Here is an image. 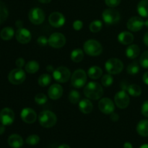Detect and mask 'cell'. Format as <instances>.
<instances>
[{
  "label": "cell",
  "instance_id": "cell-19",
  "mask_svg": "<svg viewBox=\"0 0 148 148\" xmlns=\"http://www.w3.org/2000/svg\"><path fill=\"white\" fill-rule=\"evenodd\" d=\"M8 144L12 148H21L23 145V139L21 136L13 134L9 137Z\"/></svg>",
  "mask_w": 148,
  "mask_h": 148
},
{
  "label": "cell",
  "instance_id": "cell-51",
  "mask_svg": "<svg viewBox=\"0 0 148 148\" xmlns=\"http://www.w3.org/2000/svg\"><path fill=\"white\" fill-rule=\"evenodd\" d=\"M39 2L42 3V4H49V3L51 2V0H38Z\"/></svg>",
  "mask_w": 148,
  "mask_h": 148
},
{
  "label": "cell",
  "instance_id": "cell-2",
  "mask_svg": "<svg viewBox=\"0 0 148 148\" xmlns=\"http://www.w3.org/2000/svg\"><path fill=\"white\" fill-rule=\"evenodd\" d=\"M39 124L44 128L53 127L57 121L56 114L51 111H43L38 116Z\"/></svg>",
  "mask_w": 148,
  "mask_h": 148
},
{
  "label": "cell",
  "instance_id": "cell-5",
  "mask_svg": "<svg viewBox=\"0 0 148 148\" xmlns=\"http://www.w3.org/2000/svg\"><path fill=\"white\" fill-rule=\"evenodd\" d=\"M87 82V74L83 69H77L71 77V83L76 88L84 87Z\"/></svg>",
  "mask_w": 148,
  "mask_h": 148
},
{
  "label": "cell",
  "instance_id": "cell-16",
  "mask_svg": "<svg viewBox=\"0 0 148 148\" xmlns=\"http://www.w3.org/2000/svg\"><path fill=\"white\" fill-rule=\"evenodd\" d=\"M22 120L27 124H33L36 121L37 114L31 108H25L22 110L20 114Z\"/></svg>",
  "mask_w": 148,
  "mask_h": 148
},
{
  "label": "cell",
  "instance_id": "cell-20",
  "mask_svg": "<svg viewBox=\"0 0 148 148\" xmlns=\"http://www.w3.org/2000/svg\"><path fill=\"white\" fill-rule=\"evenodd\" d=\"M118 40L123 45H130L134 41V36L128 31H123L118 36Z\"/></svg>",
  "mask_w": 148,
  "mask_h": 148
},
{
  "label": "cell",
  "instance_id": "cell-54",
  "mask_svg": "<svg viewBox=\"0 0 148 148\" xmlns=\"http://www.w3.org/2000/svg\"><path fill=\"white\" fill-rule=\"evenodd\" d=\"M145 25L146 27H147V28H148V20H146V21L145 22Z\"/></svg>",
  "mask_w": 148,
  "mask_h": 148
},
{
  "label": "cell",
  "instance_id": "cell-30",
  "mask_svg": "<svg viewBox=\"0 0 148 148\" xmlns=\"http://www.w3.org/2000/svg\"><path fill=\"white\" fill-rule=\"evenodd\" d=\"M51 82V77L49 74H43L40 75L38 79V83L41 87H46L50 85Z\"/></svg>",
  "mask_w": 148,
  "mask_h": 148
},
{
  "label": "cell",
  "instance_id": "cell-49",
  "mask_svg": "<svg viewBox=\"0 0 148 148\" xmlns=\"http://www.w3.org/2000/svg\"><path fill=\"white\" fill-rule=\"evenodd\" d=\"M124 148H133V146H132V145L131 144V143L127 142V143H124Z\"/></svg>",
  "mask_w": 148,
  "mask_h": 148
},
{
  "label": "cell",
  "instance_id": "cell-45",
  "mask_svg": "<svg viewBox=\"0 0 148 148\" xmlns=\"http://www.w3.org/2000/svg\"><path fill=\"white\" fill-rule=\"evenodd\" d=\"M143 79V82H144L146 85H148V72H145V73L144 74Z\"/></svg>",
  "mask_w": 148,
  "mask_h": 148
},
{
  "label": "cell",
  "instance_id": "cell-42",
  "mask_svg": "<svg viewBox=\"0 0 148 148\" xmlns=\"http://www.w3.org/2000/svg\"><path fill=\"white\" fill-rule=\"evenodd\" d=\"M83 27V23L81 20H75L73 23V28L75 30H80Z\"/></svg>",
  "mask_w": 148,
  "mask_h": 148
},
{
  "label": "cell",
  "instance_id": "cell-46",
  "mask_svg": "<svg viewBox=\"0 0 148 148\" xmlns=\"http://www.w3.org/2000/svg\"><path fill=\"white\" fill-rule=\"evenodd\" d=\"M143 42H144L145 44L146 45V46L148 47V32L145 34L144 38H143Z\"/></svg>",
  "mask_w": 148,
  "mask_h": 148
},
{
  "label": "cell",
  "instance_id": "cell-40",
  "mask_svg": "<svg viewBox=\"0 0 148 148\" xmlns=\"http://www.w3.org/2000/svg\"><path fill=\"white\" fill-rule=\"evenodd\" d=\"M37 43L40 46H45L47 45V43H49V38H47L46 36H41L40 37H38V38L37 39Z\"/></svg>",
  "mask_w": 148,
  "mask_h": 148
},
{
  "label": "cell",
  "instance_id": "cell-31",
  "mask_svg": "<svg viewBox=\"0 0 148 148\" xmlns=\"http://www.w3.org/2000/svg\"><path fill=\"white\" fill-rule=\"evenodd\" d=\"M9 15V12L5 4L0 1V24L4 23L7 19Z\"/></svg>",
  "mask_w": 148,
  "mask_h": 148
},
{
  "label": "cell",
  "instance_id": "cell-14",
  "mask_svg": "<svg viewBox=\"0 0 148 148\" xmlns=\"http://www.w3.org/2000/svg\"><path fill=\"white\" fill-rule=\"evenodd\" d=\"M65 17L63 14L58 12H54L50 14L49 17V24L53 27L59 28L63 26L65 23Z\"/></svg>",
  "mask_w": 148,
  "mask_h": 148
},
{
  "label": "cell",
  "instance_id": "cell-32",
  "mask_svg": "<svg viewBox=\"0 0 148 148\" xmlns=\"http://www.w3.org/2000/svg\"><path fill=\"white\" fill-rule=\"evenodd\" d=\"M127 72L130 75H135L140 72V66L137 61H134L127 66Z\"/></svg>",
  "mask_w": 148,
  "mask_h": 148
},
{
  "label": "cell",
  "instance_id": "cell-28",
  "mask_svg": "<svg viewBox=\"0 0 148 148\" xmlns=\"http://www.w3.org/2000/svg\"><path fill=\"white\" fill-rule=\"evenodd\" d=\"M39 67L40 66H39L38 62L32 60L27 62L25 64V71L30 74H34L38 71Z\"/></svg>",
  "mask_w": 148,
  "mask_h": 148
},
{
  "label": "cell",
  "instance_id": "cell-47",
  "mask_svg": "<svg viewBox=\"0 0 148 148\" xmlns=\"http://www.w3.org/2000/svg\"><path fill=\"white\" fill-rule=\"evenodd\" d=\"M15 25H16V26L18 27V28L23 27V21H21V20H17V21H16Z\"/></svg>",
  "mask_w": 148,
  "mask_h": 148
},
{
  "label": "cell",
  "instance_id": "cell-43",
  "mask_svg": "<svg viewBox=\"0 0 148 148\" xmlns=\"http://www.w3.org/2000/svg\"><path fill=\"white\" fill-rule=\"evenodd\" d=\"M16 66L18 68H22L25 65V60L23 58H18L15 62Z\"/></svg>",
  "mask_w": 148,
  "mask_h": 148
},
{
  "label": "cell",
  "instance_id": "cell-29",
  "mask_svg": "<svg viewBox=\"0 0 148 148\" xmlns=\"http://www.w3.org/2000/svg\"><path fill=\"white\" fill-rule=\"evenodd\" d=\"M127 90L129 93H130V95H131L132 96L138 97L142 94L141 88L138 85H136V84L130 85L129 86H127Z\"/></svg>",
  "mask_w": 148,
  "mask_h": 148
},
{
  "label": "cell",
  "instance_id": "cell-11",
  "mask_svg": "<svg viewBox=\"0 0 148 148\" xmlns=\"http://www.w3.org/2000/svg\"><path fill=\"white\" fill-rule=\"evenodd\" d=\"M66 43V38L60 33H54L49 38V45L55 49H60Z\"/></svg>",
  "mask_w": 148,
  "mask_h": 148
},
{
  "label": "cell",
  "instance_id": "cell-10",
  "mask_svg": "<svg viewBox=\"0 0 148 148\" xmlns=\"http://www.w3.org/2000/svg\"><path fill=\"white\" fill-rule=\"evenodd\" d=\"M114 101L118 108H121V109H124L128 107L130 102V98L127 92L122 90L116 94L115 97H114Z\"/></svg>",
  "mask_w": 148,
  "mask_h": 148
},
{
  "label": "cell",
  "instance_id": "cell-12",
  "mask_svg": "<svg viewBox=\"0 0 148 148\" xmlns=\"http://www.w3.org/2000/svg\"><path fill=\"white\" fill-rule=\"evenodd\" d=\"M14 113L11 108H4L0 111V122L4 126H10L14 122Z\"/></svg>",
  "mask_w": 148,
  "mask_h": 148
},
{
  "label": "cell",
  "instance_id": "cell-15",
  "mask_svg": "<svg viewBox=\"0 0 148 148\" xmlns=\"http://www.w3.org/2000/svg\"><path fill=\"white\" fill-rule=\"evenodd\" d=\"M15 37L19 43L26 44L31 40L32 35L30 30L24 28V27H21V28L17 29V30L16 31Z\"/></svg>",
  "mask_w": 148,
  "mask_h": 148
},
{
  "label": "cell",
  "instance_id": "cell-1",
  "mask_svg": "<svg viewBox=\"0 0 148 148\" xmlns=\"http://www.w3.org/2000/svg\"><path fill=\"white\" fill-rule=\"evenodd\" d=\"M84 94L88 99L98 100L103 95V87L99 83L90 82L84 88Z\"/></svg>",
  "mask_w": 148,
  "mask_h": 148
},
{
  "label": "cell",
  "instance_id": "cell-24",
  "mask_svg": "<svg viewBox=\"0 0 148 148\" xmlns=\"http://www.w3.org/2000/svg\"><path fill=\"white\" fill-rule=\"evenodd\" d=\"M88 75L90 78L92 79H99L103 75V70L100 66H92L89 68L88 71Z\"/></svg>",
  "mask_w": 148,
  "mask_h": 148
},
{
  "label": "cell",
  "instance_id": "cell-39",
  "mask_svg": "<svg viewBox=\"0 0 148 148\" xmlns=\"http://www.w3.org/2000/svg\"><path fill=\"white\" fill-rule=\"evenodd\" d=\"M121 1V0H105V2L108 7L113 8L119 5Z\"/></svg>",
  "mask_w": 148,
  "mask_h": 148
},
{
  "label": "cell",
  "instance_id": "cell-21",
  "mask_svg": "<svg viewBox=\"0 0 148 148\" xmlns=\"http://www.w3.org/2000/svg\"><path fill=\"white\" fill-rule=\"evenodd\" d=\"M79 111L85 114H88L92 112L93 105L89 99H82L79 102Z\"/></svg>",
  "mask_w": 148,
  "mask_h": 148
},
{
  "label": "cell",
  "instance_id": "cell-53",
  "mask_svg": "<svg viewBox=\"0 0 148 148\" xmlns=\"http://www.w3.org/2000/svg\"><path fill=\"white\" fill-rule=\"evenodd\" d=\"M140 148H148V144H144L143 145H141Z\"/></svg>",
  "mask_w": 148,
  "mask_h": 148
},
{
  "label": "cell",
  "instance_id": "cell-50",
  "mask_svg": "<svg viewBox=\"0 0 148 148\" xmlns=\"http://www.w3.org/2000/svg\"><path fill=\"white\" fill-rule=\"evenodd\" d=\"M46 69H47V71L49 72H54V69H53V66H51V65H49V66H47V68H46Z\"/></svg>",
  "mask_w": 148,
  "mask_h": 148
},
{
  "label": "cell",
  "instance_id": "cell-27",
  "mask_svg": "<svg viewBox=\"0 0 148 148\" xmlns=\"http://www.w3.org/2000/svg\"><path fill=\"white\" fill-rule=\"evenodd\" d=\"M84 58V52L82 49H76L71 53V59L75 63H79L82 62Z\"/></svg>",
  "mask_w": 148,
  "mask_h": 148
},
{
  "label": "cell",
  "instance_id": "cell-6",
  "mask_svg": "<svg viewBox=\"0 0 148 148\" xmlns=\"http://www.w3.org/2000/svg\"><path fill=\"white\" fill-rule=\"evenodd\" d=\"M53 77L55 80L60 83L66 82L71 77L70 70L66 66H59L53 72Z\"/></svg>",
  "mask_w": 148,
  "mask_h": 148
},
{
  "label": "cell",
  "instance_id": "cell-33",
  "mask_svg": "<svg viewBox=\"0 0 148 148\" xmlns=\"http://www.w3.org/2000/svg\"><path fill=\"white\" fill-rule=\"evenodd\" d=\"M68 99L72 103V104H76L79 102V99H80V94L77 90H72L70 91L69 93V96H68Z\"/></svg>",
  "mask_w": 148,
  "mask_h": 148
},
{
  "label": "cell",
  "instance_id": "cell-38",
  "mask_svg": "<svg viewBox=\"0 0 148 148\" xmlns=\"http://www.w3.org/2000/svg\"><path fill=\"white\" fill-rule=\"evenodd\" d=\"M48 101V98L45 94L38 93L35 97V102L38 105H43Z\"/></svg>",
  "mask_w": 148,
  "mask_h": 148
},
{
  "label": "cell",
  "instance_id": "cell-8",
  "mask_svg": "<svg viewBox=\"0 0 148 148\" xmlns=\"http://www.w3.org/2000/svg\"><path fill=\"white\" fill-rule=\"evenodd\" d=\"M26 79V74L21 68H17L10 72L8 79L12 85H20Z\"/></svg>",
  "mask_w": 148,
  "mask_h": 148
},
{
  "label": "cell",
  "instance_id": "cell-22",
  "mask_svg": "<svg viewBox=\"0 0 148 148\" xmlns=\"http://www.w3.org/2000/svg\"><path fill=\"white\" fill-rule=\"evenodd\" d=\"M140 53V49L137 45H130L126 49V55L129 59H136Z\"/></svg>",
  "mask_w": 148,
  "mask_h": 148
},
{
  "label": "cell",
  "instance_id": "cell-9",
  "mask_svg": "<svg viewBox=\"0 0 148 148\" xmlns=\"http://www.w3.org/2000/svg\"><path fill=\"white\" fill-rule=\"evenodd\" d=\"M28 18L33 24L40 25L44 22L45 13L40 8L34 7L29 11Z\"/></svg>",
  "mask_w": 148,
  "mask_h": 148
},
{
  "label": "cell",
  "instance_id": "cell-48",
  "mask_svg": "<svg viewBox=\"0 0 148 148\" xmlns=\"http://www.w3.org/2000/svg\"><path fill=\"white\" fill-rule=\"evenodd\" d=\"M4 132H5V127L3 124H0V135L4 134Z\"/></svg>",
  "mask_w": 148,
  "mask_h": 148
},
{
  "label": "cell",
  "instance_id": "cell-7",
  "mask_svg": "<svg viewBox=\"0 0 148 148\" xmlns=\"http://www.w3.org/2000/svg\"><path fill=\"white\" fill-rule=\"evenodd\" d=\"M102 17L105 23L108 25H114L116 24L120 20V14L117 10L109 8L104 10Z\"/></svg>",
  "mask_w": 148,
  "mask_h": 148
},
{
  "label": "cell",
  "instance_id": "cell-18",
  "mask_svg": "<svg viewBox=\"0 0 148 148\" xmlns=\"http://www.w3.org/2000/svg\"><path fill=\"white\" fill-rule=\"evenodd\" d=\"M48 95L52 100L59 99L63 95V88L59 84H53L48 90Z\"/></svg>",
  "mask_w": 148,
  "mask_h": 148
},
{
  "label": "cell",
  "instance_id": "cell-4",
  "mask_svg": "<svg viewBox=\"0 0 148 148\" xmlns=\"http://www.w3.org/2000/svg\"><path fill=\"white\" fill-rule=\"evenodd\" d=\"M105 67L108 74L118 75L122 72L124 69V64L120 59L116 58H111L106 62Z\"/></svg>",
  "mask_w": 148,
  "mask_h": 148
},
{
  "label": "cell",
  "instance_id": "cell-34",
  "mask_svg": "<svg viewBox=\"0 0 148 148\" xmlns=\"http://www.w3.org/2000/svg\"><path fill=\"white\" fill-rule=\"evenodd\" d=\"M103 23L101 20H94L90 24L89 28L92 33H98L102 29Z\"/></svg>",
  "mask_w": 148,
  "mask_h": 148
},
{
  "label": "cell",
  "instance_id": "cell-44",
  "mask_svg": "<svg viewBox=\"0 0 148 148\" xmlns=\"http://www.w3.org/2000/svg\"><path fill=\"white\" fill-rule=\"evenodd\" d=\"M111 119L113 121H117L119 119V116L118 114H116V113L113 112L112 114H111Z\"/></svg>",
  "mask_w": 148,
  "mask_h": 148
},
{
  "label": "cell",
  "instance_id": "cell-13",
  "mask_svg": "<svg viewBox=\"0 0 148 148\" xmlns=\"http://www.w3.org/2000/svg\"><path fill=\"white\" fill-rule=\"evenodd\" d=\"M98 108L101 112L103 113L104 114L108 115L114 112L115 106H114V103L110 98H103L101 99V101L98 103Z\"/></svg>",
  "mask_w": 148,
  "mask_h": 148
},
{
  "label": "cell",
  "instance_id": "cell-3",
  "mask_svg": "<svg viewBox=\"0 0 148 148\" xmlns=\"http://www.w3.org/2000/svg\"><path fill=\"white\" fill-rule=\"evenodd\" d=\"M83 49L85 53L91 56H99L103 51L102 45L98 40L93 39H90L85 42Z\"/></svg>",
  "mask_w": 148,
  "mask_h": 148
},
{
  "label": "cell",
  "instance_id": "cell-25",
  "mask_svg": "<svg viewBox=\"0 0 148 148\" xmlns=\"http://www.w3.org/2000/svg\"><path fill=\"white\" fill-rule=\"evenodd\" d=\"M137 12L143 17H148V0H141L137 4Z\"/></svg>",
  "mask_w": 148,
  "mask_h": 148
},
{
  "label": "cell",
  "instance_id": "cell-23",
  "mask_svg": "<svg viewBox=\"0 0 148 148\" xmlns=\"http://www.w3.org/2000/svg\"><path fill=\"white\" fill-rule=\"evenodd\" d=\"M137 132L142 137H148V120H141L137 125Z\"/></svg>",
  "mask_w": 148,
  "mask_h": 148
},
{
  "label": "cell",
  "instance_id": "cell-41",
  "mask_svg": "<svg viewBox=\"0 0 148 148\" xmlns=\"http://www.w3.org/2000/svg\"><path fill=\"white\" fill-rule=\"evenodd\" d=\"M141 112L144 116L148 117V100L143 103L141 108Z\"/></svg>",
  "mask_w": 148,
  "mask_h": 148
},
{
  "label": "cell",
  "instance_id": "cell-17",
  "mask_svg": "<svg viewBox=\"0 0 148 148\" xmlns=\"http://www.w3.org/2000/svg\"><path fill=\"white\" fill-rule=\"evenodd\" d=\"M145 23L143 19L140 17H132L127 22V28L132 32H137L142 30Z\"/></svg>",
  "mask_w": 148,
  "mask_h": 148
},
{
  "label": "cell",
  "instance_id": "cell-52",
  "mask_svg": "<svg viewBox=\"0 0 148 148\" xmlns=\"http://www.w3.org/2000/svg\"><path fill=\"white\" fill-rule=\"evenodd\" d=\"M57 148H70V147H69L68 145L63 144V145H59Z\"/></svg>",
  "mask_w": 148,
  "mask_h": 148
},
{
  "label": "cell",
  "instance_id": "cell-36",
  "mask_svg": "<svg viewBox=\"0 0 148 148\" xmlns=\"http://www.w3.org/2000/svg\"><path fill=\"white\" fill-rule=\"evenodd\" d=\"M140 64L142 67L148 69V51L143 52L140 59Z\"/></svg>",
  "mask_w": 148,
  "mask_h": 148
},
{
  "label": "cell",
  "instance_id": "cell-26",
  "mask_svg": "<svg viewBox=\"0 0 148 148\" xmlns=\"http://www.w3.org/2000/svg\"><path fill=\"white\" fill-rule=\"evenodd\" d=\"M14 35V30L11 27H5L1 30L0 37L4 40H10Z\"/></svg>",
  "mask_w": 148,
  "mask_h": 148
},
{
  "label": "cell",
  "instance_id": "cell-37",
  "mask_svg": "<svg viewBox=\"0 0 148 148\" xmlns=\"http://www.w3.org/2000/svg\"><path fill=\"white\" fill-rule=\"evenodd\" d=\"M40 142V137L36 134H31L26 139V143L30 145H36Z\"/></svg>",
  "mask_w": 148,
  "mask_h": 148
},
{
  "label": "cell",
  "instance_id": "cell-35",
  "mask_svg": "<svg viewBox=\"0 0 148 148\" xmlns=\"http://www.w3.org/2000/svg\"><path fill=\"white\" fill-rule=\"evenodd\" d=\"M114 82V78L111 76V74H106L103 76L102 79H101V83L102 85L104 87H109Z\"/></svg>",
  "mask_w": 148,
  "mask_h": 148
}]
</instances>
